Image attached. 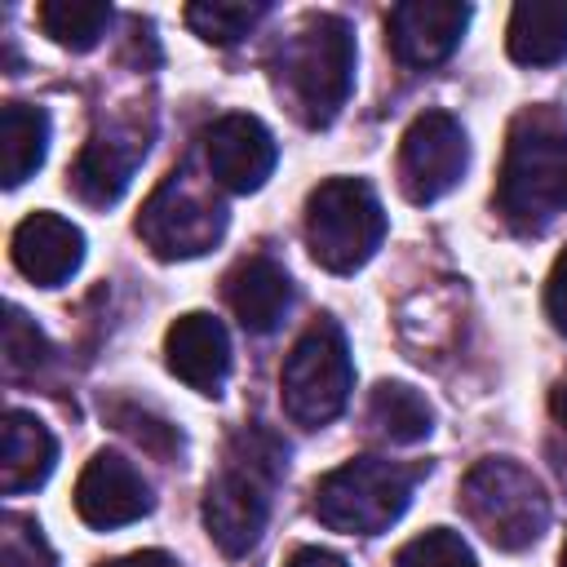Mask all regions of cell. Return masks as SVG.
Masks as SVG:
<instances>
[{"label":"cell","mask_w":567,"mask_h":567,"mask_svg":"<svg viewBox=\"0 0 567 567\" xmlns=\"http://www.w3.org/2000/svg\"><path fill=\"white\" fill-rule=\"evenodd\" d=\"M35 22H40V31H44L53 44L84 53V49H93V44L106 35V27H111V4H102V0H44V4L35 9Z\"/></svg>","instance_id":"cell-21"},{"label":"cell","mask_w":567,"mask_h":567,"mask_svg":"<svg viewBox=\"0 0 567 567\" xmlns=\"http://www.w3.org/2000/svg\"><path fill=\"white\" fill-rule=\"evenodd\" d=\"M461 505L496 549H527L549 527V496L540 478L518 461H478L461 478Z\"/></svg>","instance_id":"cell-5"},{"label":"cell","mask_w":567,"mask_h":567,"mask_svg":"<svg viewBox=\"0 0 567 567\" xmlns=\"http://www.w3.org/2000/svg\"><path fill=\"white\" fill-rule=\"evenodd\" d=\"M58 461V443L49 434V425L31 412H4L0 425V487L9 496H22L31 487H40L53 474Z\"/></svg>","instance_id":"cell-17"},{"label":"cell","mask_w":567,"mask_h":567,"mask_svg":"<svg viewBox=\"0 0 567 567\" xmlns=\"http://www.w3.org/2000/svg\"><path fill=\"white\" fill-rule=\"evenodd\" d=\"M261 18H266L261 0H252V4H244V0H195V4H186V27L208 44H235Z\"/></svg>","instance_id":"cell-22"},{"label":"cell","mask_w":567,"mask_h":567,"mask_svg":"<svg viewBox=\"0 0 567 567\" xmlns=\"http://www.w3.org/2000/svg\"><path fill=\"white\" fill-rule=\"evenodd\" d=\"M416 470L385 461V456H354L315 483V518L346 536H377L385 532L412 501Z\"/></svg>","instance_id":"cell-3"},{"label":"cell","mask_w":567,"mask_h":567,"mask_svg":"<svg viewBox=\"0 0 567 567\" xmlns=\"http://www.w3.org/2000/svg\"><path fill=\"white\" fill-rule=\"evenodd\" d=\"M155 496L151 483L142 478V470L133 461H124L120 452H93V461L80 470L75 483V514L106 532V527H124L137 523L142 514H151Z\"/></svg>","instance_id":"cell-11"},{"label":"cell","mask_w":567,"mask_h":567,"mask_svg":"<svg viewBox=\"0 0 567 567\" xmlns=\"http://www.w3.org/2000/svg\"><path fill=\"white\" fill-rule=\"evenodd\" d=\"M275 80L306 128H328L354 89V31L337 13H306L275 53Z\"/></svg>","instance_id":"cell-2"},{"label":"cell","mask_w":567,"mask_h":567,"mask_svg":"<svg viewBox=\"0 0 567 567\" xmlns=\"http://www.w3.org/2000/svg\"><path fill=\"white\" fill-rule=\"evenodd\" d=\"M394 567H478V558H474V549H470L456 532L430 527V532L412 536V540L399 549Z\"/></svg>","instance_id":"cell-24"},{"label":"cell","mask_w":567,"mask_h":567,"mask_svg":"<svg viewBox=\"0 0 567 567\" xmlns=\"http://www.w3.org/2000/svg\"><path fill=\"white\" fill-rule=\"evenodd\" d=\"M496 208L514 230H545L567 213V115L558 106H527L514 115Z\"/></svg>","instance_id":"cell-1"},{"label":"cell","mask_w":567,"mask_h":567,"mask_svg":"<svg viewBox=\"0 0 567 567\" xmlns=\"http://www.w3.org/2000/svg\"><path fill=\"white\" fill-rule=\"evenodd\" d=\"M84 261V235L58 213H31L13 230V266L35 284V288H58L66 284Z\"/></svg>","instance_id":"cell-15"},{"label":"cell","mask_w":567,"mask_h":567,"mask_svg":"<svg viewBox=\"0 0 567 567\" xmlns=\"http://www.w3.org/2000/svg\"><path fill=\"white\" fill-rule=\"evenodd\" d=\"M226 306L248 332H275L292 306V279L275 257H244L226 275Z\"/></svg>","instance_id":"cell-16"},{"label":"cell","mask_w":567,"mask_h":567,"mask_svg":"<svg viewBox=\"0 0 567 567\" xmlns=\"http://www.w3.org/2000/svg\"><path fill=\"white\" fill-rule=\"evenodd\" d=\"M350 385H354V363H350L346 332H341L332 319L310 323V328L297 337V346L288 350L284 372H279L284 412H288L297 425L319 430V425H328V421L346 408Z\"/></svg>","instance_id":"cell-6"},{"label":"cell","mask_w":567,"mask_h":567,"mask_svg":"<svg viewBox=\"0 0 567 567\" xmlns=\"http://www.w3.org/2000/svg\"><path fill=\"white\" fill-rule=\"evenodd\" d=\"M385 239V208L377 190L359 177H328L306 199V244L310 257L332 270H359Z\"/></svg>","instance_id":"cell-4"},{"label":"cell","mask_w":567,"mask_h":567,"mask_svg":"<svg viewBox=\"0 0 567 567\" xmlns=\"http://www.w3.org/2000/svg\"><path fill=\"white\" fill-rule=\"evenodd\" d=\"M44 151H49V115L40 106H27V102H4L0 111V173H4V186H22L40 164H44Z\"/></svg>","instance_id":"cell-19"},{"label":"cell","mask_w":567,"mask_h":567,"mask_svg":"<svg viewBox=\"0 0 567 567\" xmlns=\"http://www.w3.org/2000/svg\"><path fill=\"white\" fill-rule=\"evenodd\" d=\"M142 155H146V133L137 124H106L80 146L75 168H71V190L84 204L106 208L128 190Z\"/></svg>","instance_id":"cell-13"},{"label":"cell","mask_w":567,"mask_h":567,"mask_svg":"<svg viewBox=\"0 0 567 567\" xmlns=\"http://www.w3.org/2000/svg\"><path fill=\"white\" fill-rule=\"evenodd\" d=\"M44 359H49L44 332L18 306H9V319H4V363H9V372L13 377L35 372V368H44Z\"/></svg>","instance_id":"cell-26"},{"label":"cell","mask_w":567,"mask_h":567,"mask_svg":"<svg viewBox=\"0 0 567 567\" xmlns=\"http://www.w3.org/2000/svg\"><path fill=\"white\" fill-rule=\"evenodd\" d=\"M470 164L465 128L447 111H425L403 128L399 142V186L412 204L443 199Z\"/></svg>","instance_id":"cell-8"},{"label":"cell","mask_w":567,"mask_h":567,"mask_svg":"<svg viewBox=\"0 0 567 567\" xmlns=\"http://www.w3.org/2000/svg\"><path fill=\"white\" fill-rule=\"evenodd\" d=\"M142 244L164 261H186L221 244L226 235V208L199 190L186 173H168L137 213Z\"/></svg>","instance_id":"cell-7"},{"label":"cell","mask_w":567,"mask_h":567,"mask_svg":"<svg viewBox=\"0 0 567 567\" xmlns=\"http://www.w3.org/2000/svg\"><path fill=\"white\" fill-rule=\"evenodd\" d=\"M465 27H470V4L456 0H403L385 13V35L394 58L416 71L452 58Z\"/></svg>","instance_id":"cell-12"},{"label":"cell","mask_w":567,"mask_h":567,"mask_svg":"<svg viewBox=\"0 0 567 567\" xmlns=\"http://www.w3.org/2000/svg\"><path fill=\"white\" fill-rule=\"evenodd\" d=\"M505 44L523 66H549L567 58V0H518Z\"/></svg>","instance_id":"cell-18"},{"label":"cell","mask_w":567,"mask_h":567,"mask_svg":"<svg viewBox=\"0 0 567 567\" xmlns=\"http://www.w3.org/2000/svg\"><path fill=\"white\" fill-rule=\"evenodd\" d=\"M563 567H567V545H563Z\"/></svg>","instance_id":"cell-31"},{"label":"cell","mask_w":567,"mask_h":567,"mask_svg":"<svg viewBox=\"0 0 567 567\" xmlns=\"http://www.w3.org/2000/svg\"><path fill=\"white\" fill-rule=\"evenodd\" d=\"M111 421L133 439V443H142L151 456H173V452H182V434L168 425V421H159V416H151V412H142V408H133V403H111Z\"/></svg>","instance_id":"cell-25"},{"label":"cell","mask_w":567,"mask_h":567,"mask_svg":"<svg viewBox=\"0 0 567 567\" xmlns=\"http://www.w3.org/2000/svg\"><path fill=\"white\" fill-rule=\"evenodd\" d=\"M545 310L554 319V328L567 337V248L558 252L554 270H549V284H545Z\"/></svg>","instance_id":"cell-27"},{"label":"cell","mask_w":567,"mask_h":567,"mask_svg":"<svg viewBox=\"0 0 567 567\" xmlns=\"http://www.w3.org/2000/svg\"><path fill=\"white\" fill-rule=\"evenodd\" d=\"M204 159L217 186L248 195L261 190L266 177L275 173L279 146L257 115H221L204 128Z\"/></svg>","instance_id":"cell-10"},{"label":"cell","mask_w":567,"mask_h":567,"mask_svg":"<svg viewBox=\"0 0 567 567\" xmlns=\"http://www.w3.org/2000/svg\"><path fill=\"white\" fill-rule=\"evenodd\" d=\"M284 567H346V558L332 549H319V545H301Z\"/></svg>","instance_id":"cell-28"},{"label":"cell","mask_w":567,"mask_h":567,"mask_svg":"<svg viewBox=\"0 0 567 567\" xmlns=\"http://www.w3.org/2000/svg\"><path fill=\"white\" fill-rule=\"evenodd\" d=\"M549 408H554V416H558V425L567 430V377L554 385V394H549Z\"/></svg>","instance_id":"cell-30"},{"label":"cell","mask_w":567,"mask_h":567,"mask_svg":"<svg viewBox=\"0 0 567 567\" xmlns=\"http://www.w3.org/2000/svg\"><path fill=\"white\" fill-rule=\"evenodd\" d=\"M102 567H177V563L168 554H159V549H142V554H128V558H111Z\"/></svg>","instance_id":"cell-29"},{"label":"cell","mask_w":567,"mask_h":567,"mask_svg":"<svg viewBox=\"0 0 567 567\" xmlns=\"http://www.w3.org/2000/svg\"><path fill=\"white\" fill-rule=\"evenodd\" d=\"M164 363L177 381L217 399L226 377H230V337H226L221 319H213L204 310L173 319V328L164 337Z\"/></svg>","instance_id":"cell-14"},{"label":"cell","mask_w":567,"mask_h":567,"mask_svg":"<svg viewBox=\"0 0 567 567\" xmlns=\"http://www.w3.org/2000/svg\"><path fill=\"white\" fill-rule=\"evenodd\" d=\"M226 461H235V465H244V470H252V474L279 483L284 470H288V447H284L270 430H261V425H244V430L230 434Z\"/></svg>","instance_id":"cell-23"},{"label":"cell","mask_w":567,"mask_h":567,"mask_svg":"<svg viewBox=\"0 0 567 567\" xmlns=\"http://www.w3.org/2000/svg\"><path fill=\"white\" fill-rule=\"evenodd\" d=\"M270 487H275L270 478L235 461H226V470L204 487V527L221 554L239 558L261 540L270 518Z\"/></svg>","instance_id":"cell-9"},{"label":"cell","mask_w":567,"mask_h":567,"mask_svg":"<svg viewBox=\"0 0 567 567\" xmlns=\"http://www.w3.org/2000/svg\"><path fill=\"white\" fill-rule=\"evenodd\" d=\"M368 421L390 443H421L434 430V408L403 381H381L368 399Z\"/></svg>","instance_id":"cell-20"}]
</instances>
